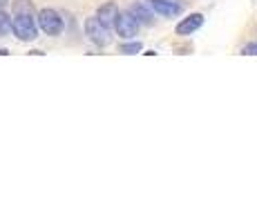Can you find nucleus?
Wrapping results in <instances>:
<instances>
[{"label":"nucleus","mask_w":257,"mask_h":223,"mask_svg":"<svg viewBox=\"0 0 257 223\" xmlns=\"http://www.w3.org/2000/svg\"><path fill=\"white\" fill-rule=\"evenodd\" d=\"M12 32L16 34L18 41H34L38 36V25L32 14H16L12 21Z\"/></svg>","instance_id":"f257e3e1"},{"label":"nucleus","mask_w":257,"mask_h":223,"mask_svg":"<svg viewBox=\"0 0 257 223\" xmlns=\"http://www.w3.org/2000/svg\"><path fill=\"white\" fill-rule=\"evenodd\" d=\"M38 25H41V29L47 36H58L63 32V18L54 9H43L38 14Z\"/></svg>","instance_id":"f03ea898"},{"label":"nucleus","mask_w":257,"mask_h":223,"mask_svg":"<svg viewBox=\"0 0 257 223\" xmlns=\"http://www.w3.org/2000/svg\"><path fill=\"white\" fill-rule=\"evenodd\" d=\"M85 32H87V36H90L96 45H107L112 41V38H110V27H107V25H103L98 18H90V21L85 23Z\"/></svg>","instance_id":"7ed1b4c3"},{"label":"nucleus","mask_w":257,"mask_h":223,"mask_svg":"<svg viewBox=\"0 0 257 223\" xmlns=\"http://www.w3.org/2000/svg\"><path fill=\"white\" fill-rule=\"evenodd\" d=\"M114 27H116L118 36H123V38H132V36H137L139 23H137V18L132 16L130 12H125V14H116V18H114Z\"/></svg>","instance_id":"20e7f679"},{"label":"nucleus","mask_w":257,"mask_h":223,"mask_svg":"<svg viewBox=\"0 0 257 223\" xmlns=\"http://www.w3.org/2000/svg\"><path fill=\"white\" fill-rule=\"evenodd\" d=\"M148 3L161 16H177V14H181V5L172 3V0H148Z\"/></svg>","instance_id":"39448f33"},{"label":"nucleus","mask_w":257,"mask_h":223,"mask_svg":"<svg viewBox=\"0 0 257 223\" xmlns=\"http://www.w3.org/2000/svg\"><path fill=\"white\" fill-rule=\"evenodd\" d=\"M201 25H204V16H201V14H190V18H186V21H181L179 25H177V34L188 36V34L197 32Z\"/></svg>","instance_id":"423d86ee"},{"label":"nucleus","mask_w":257,"mask_h":223,"mask_svg":"<svg viewBox=\"0 0 257 223\" xmlns=\"http://www.w3.org/2000/svg\"><path fill=\"white\" fill-rule=\"evenodd\" d=\"M130 14L137 18V23H143V25H150V23H152V14L148 12V9L143 7L141 3H135V5H132V7H130Z\"/></svg>","instance_id":"0eeeda50"},{"label":"nucleus","mask_w":257,"mask_h":223,"mask_svg":"<svg viewBox=\"0 0 257 223\" xmlns=\"http://www.w3.org/2000/svg\"><path fill=\"white\" fill-rule=\"evenodd\" d=\"M116 7L114 5H105V7H101V12H98V21H101L103 25H107V27H112V23H114V18H116Z\"/></svg>","instance_id":"6e6552de"},{"label":"nucleus","mask_w":257,"mask_h":223,"mask_svg":"<svg viewBox=\"0 0 257 223\" xmlns=\"http://www.w3.org/2000/svg\"><path fill=\"white\" fill-rule=\"evenodd\" d=\"M7 32H12V18L0 9V36H5Z\"/></svg>","instance_id":"1a4fd4ad"},{"label":"nucleus","mask_w":257,"mask_h":223,"mask_svg":"<svg viewBox=\"0 0 257 223\" xmlns=\"http://www.w3.org/2000/svg\"><path fill=\"white\" fill-rule=\"evenodd\" d=\"M14 9H16V14H32V3L29 0H16Z\"/></svg>","instance_id":"9d476101"},{"label":"nucleus","mask_w":257,"mask_h":223,"mask_svg":"<svg viewBox=\"0 0 257 223\" xmlns=\"http://www.w3.org/2000/svg\"><path fill=\"white\" fill-rule=\"evenodd\" d=\"M121 52H123V54H137V52H141V43H130V45H121Z\"/></svg>","instance_id":"9b49d317"},{"label":"nucleus","mask_w":257,"mask_h":223,"mask_svg":"<svg viewBox=\"0 0 257 223\" xmlns=\"http://www.w3.org/2000/svg\"><path fill=\"white\" fill-rule=\"evenodd\" d=\"M244 54H248V56H257V43H250L244 47Z\"/></svg>","instance_id":"f8f14e48"},{"label":"nucleus","mask_w":257,"mask_h":223,"mask_svg":"<svg viewBox=\"0 0 257 223\" xmlns=\"http://www.w3.org/2000/svg\"><path fill=\"white\" fill-rule=\"evenodd\" d=\"M5 5H7V0H0V9H5Z\"/></svg>","instance_id":"ddd939ff"},{"label":"nucleus","mask_w":257,"mask_h":223,"mask_svg":"<svg viewBox=\"0 0 257 223\" xmlns=\"http://www.w3.org/2000/svg\"><path fill=\"white\" fill-rule=\"evenodd\" d=\"M0 56H7V49H0Z\"/></svg>","instance_id":"4468645a"}]
</instances>
